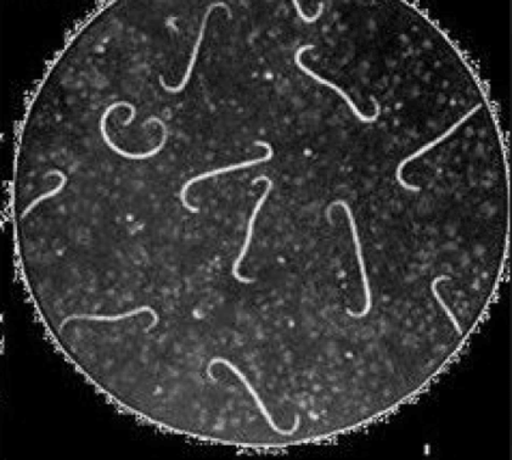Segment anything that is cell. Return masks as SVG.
Listing matches in <instances>:
<instances>
[{
	"label": "cell",
	"instance_id": "2",
	"mask_svg": "<svg viewBox=\"0 0 512 460\" xmlns=\"http://www.w3.org/2000/svg\"><path fill=\"white\" fill-rule=\"evenodd\" d=\"M481 104L476 105V106L473 107L469 113L465 114L460 120H457L453 126L448 128L442 135L437 137L436 140L431 141L430 143L424 145V147L417 149V150L413 152L412 155H409V157L403 158V160L399 162V166H397L396 175H396V182L399 183V187L406 189L407 192H417V194H420V192H423V187H420V185L410 184V183H407L406 179L403 178V170L406 168V166L410 164V162L415 161L416 158L423 157L426 152L432 150V149L436 148L437 145L443 143L444 141H447L450 135L456 133V132L463 126L465 122L469 121L471 117L474 116V114H477L478 111L481 110Z\"/></svg>",
	"mask_w": 512,
	"mask_h": 460
},
{
	"label": "cell",
	"instance_id": "1",
	"mask_svg": "<svg viewBox=\"0 0 512 460\" xmlns=\"http://www.w3.org/2000/svg\"><path fill=\"white\" fill-rule=\"evenodd\" d=\"M315 48V46H313V44H308V46L299 47L298 52H296L295 54L296 66H298V69L301 70L302 72L306 74V76L311 77V79L316 81V82L323 84V86L330 88V89L335 91V93L338 94V96L341 97L342 99L345 100L347 106L349 107L350 111H352L353 115H355V116L358 118L359 121L364 122V124H373V122L377 121V118H379L380 115H382V105H380L379 101L376 100L375 97L370 96V100L373 101L374 106H375V113H374L372 116H366V115H364L362 111H360L358 107H357V105L355 104V101L352 100V98H350L348 94H347L346 91L343 90L342 88L339 86V84H335L332 82V81L323 79V77L320 76V74L315 73V71L309 69V67H306L305 64L302 63L303 54L308 52V50H313Z\"/></svg>",
	"mask_w": 512,
	"mask_h": 460
},
{
	"label": "cell",
	"instance_id": "3",
	"mask_svg": "<svg viewBox=\"0 0 512 460\" xmlns=\"http://www.w3.org/2000/svg\"><path fill=\"white\" fill-rule=\"evenodd\" d=\"M292 4H294L296 13H298L299 19H301L303 22L308 23V25H311V23H315L316 21H318V20L322 18L323 13H324V3L323 2L319 3L318 12H316L315 15L313 16L306 15V13H303V10L301 8V3H299L298 0H294V2H292Z\"/></svg>",
	"mask_w": 512,
	"mask_h": 460
}]
</instances>
